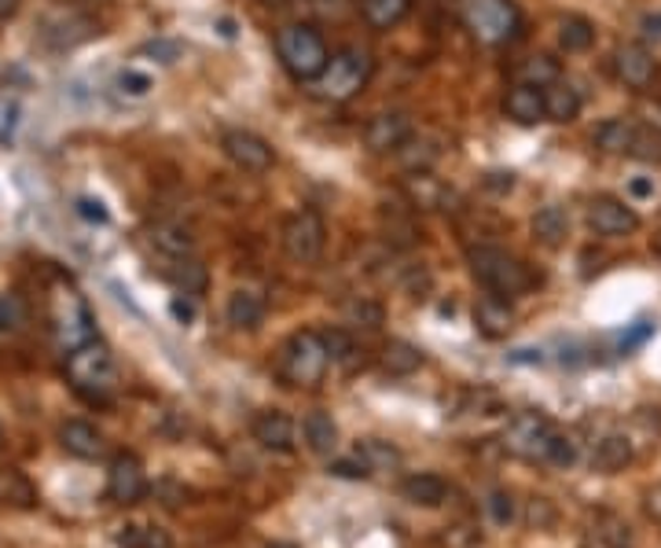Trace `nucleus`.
I'll return each instance as SVG.
<instances>
[{
	"instance_id": "8fccbe9b",
	"label": "nucleus",
	"mask_w": 661,
	"mask_h": 548,
	"mask_svg": "<svg viewBox=\"0 0 661 548\" xmlns=\"http://www.w3.org/2000/svg\"><path fill=\"white\" fill-rule=\"evenodd\" d=\"M18 8H23V0H0V23L15 18V15H18Z\"/></svg>"
},
{
	"instance_id": "20e7f679",
	"label": "nucleus",
	"mask_w": 661,
	"mask_h": 548,
	"mask_svg": "<svg viewBox=\"0 0 661 548\" xmlns=\"http://www.w3.org/2000/svg\"><path fill=\"white\" fill-rule=\"evenodd\" d=\"M460 15L474 41L489 48L511 45L522 34V12L514 0H460Z\"/></svg>"
},
{
	"instance_id": "7ed1b4c3",
	"label": "nucleus",
	"mask_w": 661,
	"mask_h": 548,
	"mask_svg": "<svg viewBox=\"0 0 661 548\" xmlns=\"http://www.w3.org/2000/svg\"><path fill=\"white\" fill-rule=\"evenodd\" d=\"M66 376H71V387L89 401H107L119 387V369H114L111 350L96 339L66 353Z\"/></svg>"
},
{
	"instance_id": "393cba45",
	"label": "nucleus",
	"mask_w": 661,
	"mask_h": 548,
	"mask_svg": "<svg viewBox=\"0 0 661 548\" xmlns=\"http://www.w3.org/2000/svg\"><path fill=\"white\" fill-rule=\"evenodd\" d=\"M412 12V0H361V15L372 30H394Z\"/></svg>"
},
{
	"instance_id": "603ef678",
	"label": "nucleus",
	"mask_w": 661,
	"mask_h": 548,
	"mask_svg": "<svg viewBox=\"0 0 661 548\" xmlns=\"http://www.w3.org/2000/svg\"><path fill=\"white\" fill-rule=\"evenodd\" d=\"M265 4H284V0H265Z\"/></svg>"
},
{
	"instance_id": "c03bdc74",
	"label": "nucleus",
	"mask_w": 661,
	"mask_h": 548,
	"mask_svg": "<svg viewBox=\"0 0 661 548\" xmlns=\"http://www.w3.org/2000/svg\"><path fill=\"white\" fill-rule=\"evenodd\" d=\"M330 475H338V478H367V475H372V468H367V460L357 453V457H349V460H335V464H330Z\"/></svg>"
},
{
	"instance_id": "423d86ee",
	"label": "nucleus",
	"mask_w": 661,
	"mask_h": 548,
	"mask_svg": "<svg viewBox=\"0 0 661 548\" xmlns=\"http://www.w3.org/2000/svg\"><path fill=\"white\" fill-rule=\"evenodd\" d=\"M372 71H375V63L364 48H342V52L330 55L324 74H320L313 85L324 100L346 103V100H353L357 92H364V85L372 82Z\"/></svg>"
},
{
	"instance_id": "ddd939ff",
	"label": "nucleus",
	"mask_w": 661,
	"mask_h": 548,
	"mask_svg": "<svg viewBox=\"0 0 661 548\" xmlns=\"http://www.w3.org/2000/svg\"><path fill=\"white\" fill-rule=\"evenodd\" d=\"M588 225L599 236H628L639 228V214L632 210L628 199L618 196H596L588 203Z\"/></svg>"
},
{
	"instance_id": "bb28decb",
	"label": "nucleus",
	"mask_w": 661,
	"mask_h": 548,
	"mask_svg": "<svg viewBox=\"0 0 661 548\" xmlns=\"http://www.w3.org/2000/svg\"><path fill=\"white\" fill-rule=\"evenodd\" d=\"M533 236H537L544 247H559L562 239L570 236V214L562 207H540L537 214H533Z\"/></svg>"
},
{
	"instance_id": "a18cd8bd",
	"label": "nucleus",
	"mask_w": 661,
	"mask_h": 548,
	"mask_svg": "<svg viewBox=\"0 0 661 548\" xmlns=\"http://www.w3.org/2000/svg\"><path fill=\"white\" fill-rule=\"evenodd\" d=\"M489 512H492V519L496 523H514V501H511V494H492L489 497Z\"/></svg>"
},
{
	"instance_id": "4be33fe9",
	"label": "nucleus",
	"mask_w": 661,
	"mask_h": 548,
	"mask_svg": "<svg viewBox=\"0 0 661 548\" xmlns=\"http://www.w3.org/2000/svg\"><path fill=\"white\" fill-rule=\"evenodd\" d=\"M301 435H305V446L313 449L316 457H330L338 449V427L330 420V412L324 409H313L301 423Z\"/></svg>"
},
{
	"instance_id": "7c9ffc66",
	"label": "nucleus",
	"mask_w": 661,
	"mask_h": 548,
	"mask_svg": "<svg viewBox=\"0 0 661 548\" xmlns=\"http://www.w3.org/2000/svg\"><path fill=\"white\" fill-rule=\"evenodd\" d=\"M423 364V353L415 350L412 342H404V339H394V342H386V350H383V372H390V376H412L415 369Z\"/></svg>"
},
{
	"instance_id": "79ce46f5",
	"label": "nucleus",
	"mask_w": 661,
	"mask_h": 548,
	"mask_svg": "<svg viewBox=\"0 0 661 548\" xmlns=\"http://www.w3.org/2000/svg\"><path fill=\"white\" fill-rule=\"evenodd\" d=\"M74 214L85 217V221H92V225H107V221H111V210H107L100 199H92V196L74 199Z\"/></svg>"
},
{
	"instance_id": "c85d7f7f",
	"label": "nucleus",
	"mask_w": 661,
	"mask_h": 548,
	"mask_svg": "<svg viewBox=\"0 0 661 548\" xmlns=\"http://www.w3.org/2000/svg\"><path fill=\"white\" fill-rule=\"evenodd\" d=\"M0 505H12V508H34L37 505V489L23 471H15V468L0 471Z\"/></svg>"
},
{
	"instance_id": "f8f14e48",
	"label": "nucleus",
	"mask_w": 661,
	"mask_h": 548,
	"mask_svg": "<svg viewBox=\"0 0 661 548\" xmlns=\"http://www.w3.org/2000/svg\"><path fill=\"white\" fill-rule=\"evenodd\" d=\"M412 137H415L412 114L404 111H383L375 119H367L364 126V148L375 151V155H390V151L404 148Z\"/></svg>"
},
{
	"instance_id": "e433bc0d",
	"label": "nucleus",
	"mask_w": 661,
	"mask_h": 548,
	"mask_svg": "<svg viewBox=\"0 0 661 548\" xmlns=\"http://www.w3.org/2000/svg\"><path fill=\"white\" fill-rule=\"evenodd\" d=\"M30 324V310L18 295H0V335H18Z\"/></svg>"
},
{
	"instance_id": "ea45409f",
	"label": "nucleus",
	"mask_w": 661,
	"mask_h": 548,
	"mask_svg": "<svg viewBox=\"0 0 661 548\" xmlns=\"http://www.w3.org/2000/svg\"><path fill=\"white\" fill-rule=\"evenodd\" d=\"M625 199H628L632 207L654 203V199H658V180L647 177V173H636V177L625 180Z\"/></svg>"
},
{
	"instance_id": "b1692460",
	"label": "nucleus",
	"mask_w": 661,
	"mask_h": 548,
	"mask_svg": "<svg viewBox=\"0 0 661 548\" xmlns=\"http://www.w3.org/2000/svg\"><path fill=\"white\" fill-rule=\"evenodd\" d=\"M639 126L628 119H607L596 129V148L607 151V155H632V144H636Z\"/></svg>"
},
{
	"instance_id": "2eb2a0df",
	"label": "nucleus",
	"mask_w": 661,
	"mask_h": 548,
	"mask_svg": "<svg viewBox=\"0 0 661 548\" xmlns=\"http://www.w3.org/2000/svg\"><path fill=\"white\" fill-rule=\"evenodd\" d=\"M63 449L77 460H103L107 457V435L89 420H66L60 427Z\"/></svg>"
},
{
	"instance_id": "09e8293b",
	"label": "nucleus",
	"mask_w": 661,
	"mask_h": 548,
	"mask_svg": "<svg viewBox=\"0 0 661 548\" xmlns=\"http://www.w3.org/2000/svg\"><path fill=\"white\" fill-rule=\"evenodd\" d=\"M170 310H173V316H177L180 324H191V321H196V306H191L188 298H180V295L170 302Z\"/></svg>"
},
{
	"instance_id": "a878e982",
	"label": "nucleus",
	"mask_w": 661,
	"mask_h": 548,
	"mask_svg": "<svg viewBox=\"0 0 661 548\" xmlns=\"http://www.w3.org/2000/svg\"><path fill=\"white\" fill-rule=\"evenodd\" d=\"M562 78V66L556 55H529V60L519 63V71H514V82L519 85H533V89H548L551 82Z\"/></svg>"
},
{
	"instance_id": "39448f33",
	"label": "nucleus",
	"mask_w": 661,
	"mask_h": 548,
	"mask_svg": "<svg viewBox=\"0 0 661 548\" xmlns=\"http://www.w3.org/2000/svg\"><path fill=\"white\" fill-rule=\"evenodd\" d=\"M327 342L320 332H295L279 346V376L290 387H316L327 376Z\"/></svg>"
},
{
	"instance_id": "dca6fc26",
	"label": "nucleus",
	"mask_w": 661,
	"mask_h": 548,
	"mask_svg": "<svg viewBox=\"0 0 661 548\" xmlns=\"http://www.w3.org/2000/svg\"><path fill=\"white\" fill-rule=\"evenodd\" d=\"M614 71L628 89H647L658 74V63L647 45H621L614 52Z\"/></svg>"
},
{
	"instance_id": "72a5a7b5",
	"label": "nucleus",
	"mask_w": 661,
	"mask_h": 548,
	"mask_svg": "<svg viewBox=\"0 0 661 548\" xmlns=\"http://www.w3.org/2000/svg\"><path fill=\"white\" fill-rule=\"evenodd\" d=\"M342 313H346V321L353 324V328H364V332H378V328H383V306H378L375 298H364V295L349 298Z\"/></svg>"
},
{
	"instance_id": "2f4dec72",
	"label": "nucleus",
	"mask_w": 661,
	"mask_h": 548,
	"mask_svg": "<svg viewBox=\"0 0 661 548\" xmlns=\"http://www.w3.org/2000/svg\"><path fill=\"white\" fill-rule=\"evenodd\" d=\"M324 342H327V358H330V364H342L346 372H353L357 364H364L361 346H357V339H353V335H349V332H342V328L327 332V335H324Z\"/></svg>"
},
{
	"instance_id": "49530a36",
	"label": "nucleus",
	"mask_w": 661,
	"mask_h": 548,
	"mask_svg": "<svg viewBox=\"0 0 661 548\" xmlns=\"http://www.w3.org/2000/svg\"><path fill=\"white\" fill-rule=\"evenodd\" d=\"M140 52L159 55V63H177L180 60V45L177 41H151V45H144Z\"/></svg>"
},
{
	"instance_id": "6ab92c4d",
	"label": "nucleus",
	"mask_w": 661,
	"mask_h": 548,
	"mask_svg": "<svg viewBox=\"0 0 661 548\" xmlns=\"http://www.w3.org/2000/svg\"><path fill=\"white\" fill-rule=\"evenodd\" d=\"M474 328H478L485 339H503L514 328V310L508 306V298L500 295H485L474 302Z\"/></svg>"
},
{
	"instance_id": "9d476101",
	"label": "nucleus",
	"mask_w": 661,
	"mask_h": 548,
	"mask_svg": "<svg viewBox=\"0 0 661 548\" xmlns=\"http://www.w3.org/2000/svg\"><path fill=\"white\" fill-rule=\"evenodd\" d=\"M221 151H225L232 166L242 173H265L272 170V162H276L272 144L250 129H228L225 137H221Z\"/></svg>"
},
{
	"instance_id": "6e6552de",
	"label": "nucleus",
	"mask_w": 661,
	"mask_h": 548,
	"mask_svg": "<svg viewBox=\"0 0 661 548\" xmlns=\"http://www.w3.org/2000/svg\"><path fill=\"white\" fill-rule=\"evenodd\" d=\"M279 239H284V251H287L290 262L313 265L316 258L324 254L327 225H324V217H320V210L301 207L284 221V233H279Z\"/></svg>"
},
{
	"instance_id": "5fc2aeb1",
	"label": "nucleus",
	"mask_w": 661,
	"mask_h": 548,
	"mask_svg": "<svg viewBox=\"0 0 661 548\" xmlns=\"http://www.w3.org/2000/svg\"><path fill=\"white\" fill-rule=\"evenodd\" d=\"M625 548H628V545H625Z\"/></svg>"
},
{
	"instance_id": "aec40b11",
	"label": "nucleus",
	"mask_w": 661,
	"mask_h": 548,
	"mask_svg": "<svg viewBox=\"0 0 661 548\" xmlns=\"http://www.w3.org/2000/svg\"><path fill=\"white\" fill-rule=\"evenodd\" d=\"M151 247L170 262H184L196 254V236L180 221H159V225H151Z\"/></svg>"
},
{
	"instance_id": "5701e85b",
	"label": "nucleus",
	"mask_w": 661,
	"mask_h": 548,
	"mask_svg": "<svg viewBox=\"0 0 661 548\" xmlns=\"http://www.w3.org/2000/svg\"><path fill=\"white\" fill-rule=\"evenodd\" d=\"M544 111H548V122H573L581 114V92L566 78L551 82L544 89Z\"/></svg>"
},
{
	"instance_id": "1a4fd4ad",
	"label": "nucleus",
	"mask_w": 661,
	"mask_h": 548,
	"mask_svg": "<svg viewBox=\"0 0 661 548\" xmlns=\"http://www.w3.org/2000/svg\"><path fill=\"white\" fill-rule=\"evenodd\" d=\"M52 332H55V342L63 346V353H71L77 346L96 339V321H92L89 306L82 302V295L60 291L52 298Z\"/></svg>"
},
{
	"instance_id": "a211bd4d",
	"label": "nucleus",
	"mask_w": 661,
	"mask_h": 548,
	"mask_svg": "<svg viewBox=\"0 0 661 548\" xmlns=\"http://www.w3.org/2000/svg\"><path fill=\"white\" fill-rule=\"evenodd\" d=\"M265 295L254 291V287H236L228 295V306H225V316L236 332H258L261 321H265Z\"/></svg>"
},
{
	"instance_id": "4c0bfd02",
	"label": "nucleus",
	"mask_w": 661,
	"mask_h": 548,
	"mask_svg": "<svg viewBox=\"0 0 661 548\" xmlns=\"http://www.w3.org/2000/svg\"><path fill=\"white\" fill-rule=\"evenodd\" d=\"M364 460H367V468L372 471H383V468H397L401 464V453H397L394 446H386V441H378V438H367L361 449H357Z\"/></svg>"
},
{
	"instance_id": "f257e3e1",
	"label": "nucleus",
	"mask_w": 661,
	"mask_h": 548,
	"mask_svg": "<svg viewBox=\"0 0 661 548\" xmlns=\"http://www.w3.org/2000/svg\"><path fill=\"white\" fill-rule=\"evenodd\" d=\"M466 265H471V276L478 281L489 295L500 298H514L526 295L537 276L529 273V265L522 258H514L503 247H471L466 251Z\"/></svg>"
},
{
	"instance_id": "4468645a",
	"label": "nucleus",
	"mask_w": 661,
	"mask_h": 548,
	"mask_svg": "<svg viewBox=\"0 0 661 548\" xmlns=\"http://www.w3.org/2000/svg\"><path fill=\"white\" fill-rule=\"evenodd\" d=\"M254 441L269 453H290L295 449V420L284 409H265L254 416Z\"/></svg>"
},
{
	"instance_id": "864d4df0",
	"label": "nucleus",
	"mask_w": 661,
	"mask_h": 548,
	"mask_svg": "<svg viewBox=\"0 0 661 548\" xmlns=\"http://www.w3.org/2000/svg\"><path fill=\"white\" fill-rule=\"evenodd\" d=\"M0 446H4V427H0Z\"/></svg>"
},
{
	"instance_id": "3c124183",
	"label": "nucleus",
	"mask_w": 661,
	"mask_h": 548,
	"mask_svg": "<svg viewBox=\"0 0 661 548\" xmlns=\"http://www.w3.org/2000/svg\"><path fill=\"white\" fill-rule=\"evenodd\" d=\"M644 34L654 37V41H661V15H647L644 18Z\"/></svg>"
},
{
	"instance_id": "58836bf2",
	"label": "nucleus",
	"mask_w": 661,
	"mask_h": 548,
	"mask_svg": "<svg viewBox=\"0 0 661 548\" xmlns=\"http://www.w3.org/2000/svg\"><path fill=\"white\" fill-rule=\"evenodd\" d=\"M173 281H177V287H184V295H199L202 287H207V269H202L196 258H184V262H177V269H173Z\"/></svg>"
},
{
	"instance_id": "c756f323",
	"label": "nucleus",
	"mask_w": 661,
	"mask_h": 548,
	"mask_svg": "<svg viewBox=\"0 0 661 548\" xmlns=\"http://www.w3.org/2000/svg\"><path fill=\"white\" fill-rule=\"evenodd\" d=\"M596 45V23L585 15H566L559 23V48L562 52H585Z\"/></svg>"
},
{
	"instance_id": "cd10ccee",
	"label": "nucleus",
	"mask_w": 661,
	"mask_h": 548,
	"mask_svg": "<svg viewBox=\"0 0 661 548\" xmlns=\"http://www.w3.org/2000/svg\"><path fill=\"white\" fill-rule=\"evenodd\" d=\"M632 464V438L628 435H607L596 446V468L602 475H618Z\"/></svg>"
},
{
	"instance_id": "9b49d317",
	"label": "nucleus",
	"mask_w": 661,
	"mask_h": 548,
	"mask_svg": "<svg viewBox=\"0 0 661 548\" xmlns=\"http://www.w3.org/2000/svg\"><path fill=\"white\" fill-rule=\"evenodd\" d=\"M144 494H148V475H144V464L133 453H119L107 468V497L114 505L129 508L140 505Z\"/></svg>"
},
{
	"instance_id": "f03ea898",
	"label": "nucleus",
	"mask_w": 661,
	"mask_h": 548,
	"mask_svg": "<svg viewBox=\"0 0 661 548\" xmlns=\"http://www.w3.org/2000/svg\"><path fill=\"white\" fill-rule=\"evenodd\" d=\"M276 55H279V63H284V71L290 74V78L313 85L320 74H324V66L330 60V48L316 26L290 23V26H279L276 30Z\"/></svg>"
},
{
	"instance_id": "0eeeda50",
	"label": "nucleus",
	"mask_w": 661,
	"mask_h": 548,
	"mask_svg": "<svg viewBox=\"0 0 661 548\" xmlns=\"http://www.w3.org/2000/svg\"><path fill=\"white\" fill-rule=\"evenodd\" d=\"M556 435H559L556 423L544 416V412H519V416L503 427V449L519 460H529V464H548Z\"/></svg>"
},
{
	"instance_id": "c9c22d12",
	"label": "nucleus",
	"mask_w": 661,
	"mask_h": 548,
	"mask_svg": "<svg viewBox=\"0 0 661 548\" xmlns=\"http://www.w3.org/2000/svg\"><path fill=\"white\" fill-rule=\"evenodd\" d=\"M114 89H119V96H125V100H148L154 92V78L148 71H140V66H125V71H119V78H114Z\"/></svg>"
},
{
	"instance_id": "412c9836",
	"label": "nucleus",
	"mask_w": 661,
	"mask_h": 548,
	"mask_svg": "<svg viewBox=\"0 0 661 548\" xmlns=\"http://www.w3.org/2000/svg\"><path fill=\"white\" fill-rule=\"evenodd\" d=\"M401 494L415 508H437L449 497V483L441 475H434V471H415V475H408L401 483Z\"/></svg>"
},
{
	"instance_id": "f3484780",
	"label": "nucleus",
	"mask_w": 661,
	"mask_h": 548,
	"mask_svg": "<svg viewBox=\"0 0 661 548\" xmlns=\"http://www.w3.org/2000/svg\"><path fill=\"white\" fill-rule=\"evenodd\" d=\"M503 114H508L514 126H540V122H548V111H544V89L514 82L508 96H503Z\"/></svg>"
},
{
	"instance_id": "a19ab883",
	"label": "nucleus",
	"mask_w": 661,
	"mask_h": 548,
	"mask_svg": "<svg viewBox=\"0 0 661 548\" xmlns=\"http://www.w3.org/2000/svg\"><path fill=\"white\" fill-rule=\"evenodd\" d=\"M632 155L647 159V162H661V133L658 129H639L636 144H632Z\"/></svg>"
},
{
	"instance_id": "f704fd0d",
	"label": "nucleus",
	"mask_w": 661,
	"mask_h": 548,
	"mask_svg": "<svg viewBox=\"0 0 661 548\" xmlns=\"http://www.w3.org/2000/svg\"><path fill=\"white\" fill-rule=\"evenodd\" d=\"M628 545V526L618 515H599L591 526L588 548H625Z\"/></svg>"
},
{
	"instance_id": "de8ad7c7",
	"label": "nucleus",
	"mask_w": 661,
	"mask_h": 548,
	"mask_svg": "<svg viewBox=\"0 0 661 548\" xmlns=\"http://www.w3.org/2000/svg\"><path fill=\"white\" fill-rule=\"evenodd\" d=\"M644 508H647V515L654 519V523H661V483H654L644 494Z\"/></svg>"
},
{
	"instance_id": "37998d69",
	"label": "nucleus",
	"mask_w": 661,
	"mask_h": 548,
	"mask_svg": "<svg viewBox=\"0 0 661 548\" xmlns=\"http://www.w3.org/2000/svg\"><path fill=\"white\" fill-rule=\"evenodd\" d=\"M573 460H577V446H573V438L570 435H556V441H551V457H548V464L551 468H570Z\"/></svg>"
},
{
	"instance_id": "473e14b6",
	"label": "nucleus",
	"mask_w": 661,
	"mask_h": 548,
	"mask_svg": "<svg viewBox=\"0 0 661 548\" xmlns=\"http://www.w3.org/2000/svg\"><path fill=\"white\" fill-rule=\"evenodd\" d=\"M114 541L122 548H173V537L165 534L162 526H140V523L122 526Z\"/></svg>"
}]
</instances>
